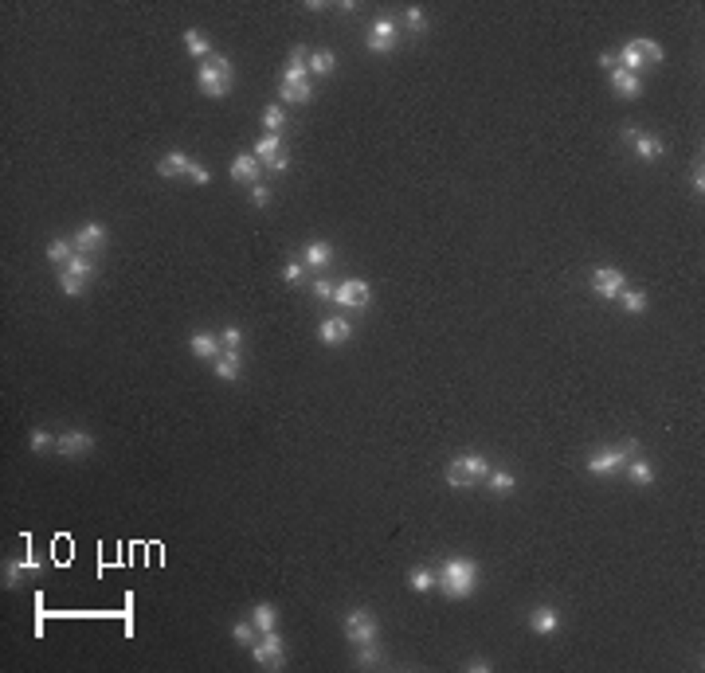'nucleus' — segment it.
Masks as SVG:
<instances>
[{"instance_id": "1", "label": "nucleus", "mask_w": 705, "mask_h": 673, "mask_svg": "<svg viewBox=\"0 0 705 673\" xmlns=\"http://www.w3.org/2000/svg\"><path fill=\"white\" fill-rule=\"evenodd\" d=\"M475 583H478V564L475 560H466V556L447 560L443 572H439V587L447 591L450 599H466V595L475 591Z\"/></svg>"}, {"instance_id": "2", "label": "nucleus", "mask_w": 705, "mask_h": 673, "mask_svg": "<svg viewBox=\"0 0 705 673\" xmlns=\"http://www.w3.org/2000/svg\"><path fill=\"white\" fill-rule=\"evenodd\" d=\"M231 79H235V71H231V63L224 55H208L200 63V90L208 98H224L231 90Z\"/></svg>"}, {"instance_id": "3", "label": "nucleus", "mask_w": 705, "mask_h": 673, "mask_svg": "<svg viewBox=\"0 0 705 673\" xmlns=\"http://www.w3.org/2000/svg\"><path fill=\"white\" fill-rule=\"evenodd\" d=\"M490 474V462L482 454H459L447 466V481L455 490H466V485H478V481Z\"/></svg>"}, {"instance_id": "4", "label": "nucleus", "mask_w": 705, "mask_h": 673, "mask_svg": "<svg viewBox=\"0 0 705 673\" xmlns=\"http://www.w3.org/2000/svg\"><path fill=\"white\" fill-rule=\"evenodd\" d=\"M95 278V254H79L75 251V259L67 266H59V286H63V294H83L86 290V282Z\"/></svg>"}, {"instance_id": "5", "label": "nucleus", "mask_w": 705, "mask_h": 673, "mask_svg": "<svg viewBox=\"0 0 705 673\" xmlns=\"http://www.w3.org/2000/svg\"><path fill=\"white\" fill-rule=\"evenodd\" d=\"M345 638H349L352 646L377 642V619H373V611H349L345 614Z\"/></svg>"}, {"instance_id": "6", "label": "nucleus", "mask_w": 705, "mask_h": 673, "mask_svg": "<svg viewBox=\"0 0 705 673\" xmlns=\"http://www.w3.org/2000/svg\"><path fill=\"white\" fill-rule=\"evenodd\" d=\"M368 298H373V290H368V282H361V278H349V282L333 286V301L345 305V310H365Z\"/></svg>"}, {"instance_id": "7", "label": "nucleus", "mask_w": 705, "mask_h": 673, "mask_svg": "<svg viewBox=\"0 0 705 673\" xmlns=\"http://www.w3.org/2000/svg\"><path fill=\"white\" fill-rule=\"evenodd\" d=\"M251 654H255L259 665L279 670V665H282V638H279V630H263V642H255V646H251Z\"/></svg>"}, {"instance_id": "8", "label": "nucleus", "mask_w": 705, "mask_h": 673, "mask_svg": "<svg viewBox=\"0 0 705 673\" xmlns=\"http://www.w3.org/2000/svg\"><path fill=\"white\" fill-rule=\"evenodd\" d=\"M623 270H615V266H599V270H592V290H596L599 298H619L623 294Z\"/></svg>"}, {"instance_id": "9", "label": "nucleus", "mask_w": 705, "mask_h": 673, "mask_svg": "<svg viewBox=\"0 0 705 673\" xmlns=\"http://www.w3.org/2000/svg\"><path fill=\"white\" fill-rule=\"evenodd\" d=\"M55 450H59L63 458H83V454L95 450V439H90L86 431H67V434L55 439Z\"/></svg>"}, {"instance_id": "10", "label": "nucleus", "mask_w": 705, "mask_h": 673, "mask_svg": "<svg viewBox=\"0 0 705 673\" xmlns=\"http://www.w3.org/2000/svg\"><path fill=\"white\" fill-rule=\"evenodd\" d=\"M255 157L270 168V172H282V168H286V153H282L279 133H267V137H263V141L255 145Z\"/></svg>"}, {"instance_id": "11", "label": "nucleus", "mask_w": 705, "mask_h": 673, "mask_svg": "<svg viewBox=\"0 0 705 673\" xmlns=\"http://www.w3.org/2000/svg\"><path fill=\"white\" fill-rule=\"evenodd\" d=\"M635 446H619V450H596V454L588 458V470L592 474H615V470L627 462V454H631Z\"/></svg>"}, {"instance_id": "12", "label": "nucleus", "mask_w": 705, "mask_h": 673, "mask_svg": "<svg viewBox=\"0 0 705 673\" xmlns=\"http://www.w3.org/2000/svg\"><path fill=\"white\" fill-rule=\"evenodd\" d=\"M102 243H106V228H102V223H86V228L75 235V251L79 254H98L102 251Z\"/></svg>"}, {"instance_id": "13", "label": "nucleus", "mask_w": 705, "mask_h": 673, "mask_svg": "<svg viewBox=\"0 0 705 673\" xmlns=\"http://www.w3.org/2000/svg\"><path fill=\"white\" fill-rule=\"evenodd\" d=\"M368 48H373V51H384V55L396 48V24H392L388 16L373 24V32H368Z\"/></svg>"}, {"instance_id": "14", "label": "nucleus", "mask_w": 705, "mask_h": 673, "mask_svg": "<svg viewBox=\"0 0 705 673\" xmlns=\"http://www.w3.org/2000/svg\"><path fill=\"white\" fill-rule=\"evenodd\" d=\"M317 336H321L326 345H345V341L352 336V325L345 321V317H326L321 329H317Z\"/></svg>"}, {"instance_id": "15", "label": "nucleus", "mask_w": 705, "mask_h": 673, "mask_svg": "<svg viewBox=\"0 0 705 673\" xmlns=\"http://www.w3.org/2000/svg\"><path fill=\"white\" fill-rule=\"evenodd\" d=\"M611 86H615V94H619V98H639V94H643L639 74L623 71V67H615V71H611Z\"/></svg>"}, {"instance_id": "16", "label": "nucleus", "mask_w": 705, "mask_h": 673, "mask_svg": "<svg viewBox=\"0 0 705 673\" xmlns=\"http://www.w3.org/2000/svg\"><path fill=\"white\" fill-rule=\"evenodd\" d=\"M231 181H239V184L259 181V157H255V153L235 157V165H231Z\"/></svg>"}, {"instance_id": "17", "label": "nucleus", "mask_w": 705, "mask_h": 673, "mask_svg": "<svg viewBox=\"0 0 705 673\" xmlns=\"http://www.w3.org/2000/svg\"><path fill=\"white\" fill-rule=\"evenodd\" d=\"M302 263L310 266V270H326V266L333 263V247H329V243H306Z\"/></svg>"}, {"instance_id": "18", "label": "nucleus", "mask_w": 705, "mask_h": 673, "mask_svg": "<svg viewBox=\"0 0 705 673\" xmlns=\"http://www.w3.org/2000/svg\"><path fill=\"white\" fill-rule=\"evenodd\" d=\"M557 611H553V607H537L533 614H529V630H533V634H553V630H557Z\"/></svg>"}, {"instance_id": "19", "label": "nucleus", "mask_w": 705, "mask_h": 673, "mask_svg": "<svg viewBox=\"0 0 705 673\" xmlns=\"http://www.w3.org/2000/svg\"><path fill=\"white\" fill-rule=\"evenodd\" d=\"M188 168H192V161H188L184 153H169L157 165V172H161V177H188Z\"/></svg>"}, {"instance_id": "20", "label": "nucleus", "mask_w": 705, "mask_h": 673, "mask_svg": "<svg viewBox=\"0 0 705 673\" xmlns=\"http://www.w3.org/2000/svg\"><path fill=\"white\" fill-rule=\"evenodd\" d=\"M219 349H224V345H219V336H212V333H196L192 336V352H196V356H204V361H216Z\"/></svg>"}, {"instance_id": "21", "label": "nucleus", "mask_w": 705, "mask_h": 673, "mask_svg": "<svg viewBox=\"0 0 705 673\" xmlns=\"http://www.w3.org/2000/svg\"><path fill=\"white\" fill-rule=\"evenodd\" d=\"M306 67H310V63H306V51L298 48L290 55V67L282 71V83H306Z\"/></svg>"}, {"instance_id": "22", "label": "nucleus", "mask_w": 705, "mask_h": 673, "mask_svg": "<svg viewBox=\"0 0 705 673\" xmlns=\"http://www.w3.org/2000/svg\"><path fill=\"white\" fill-rule=\"evenodd\" d=\"M216 376H219V380H228V384H231V380H239V356H235V349H228L216 361Z\"/></svg>"}, {"instance_id": "23", "label": "nucleus", "mask_w": 705, "mask_h": 673, "mask_svg": "<svg viewBox=\"0 0 705 673\" xmlns=\"http://www.w3.org/2000/svg\"><path fill=\"white\" fill-rule=\"evenodd\" d=\"M635 153L643 157V161H655V157L662 153V141L651 137V133H635Z\"/></svg>"}, {"instance_id": "24", "label": "nucleus", "mask_w": 705, "mask_h": 673, "mask_svg": "<svg viewBox=\"0 0 705 673\" xmlns=\"http://www.w3.org/2000/svg\"><path fill=\"white\" fill-rule=\"evenodd\" d=\"M251 623H255L259 630H275V626H279V611H275L270 603H259L255 611H251Z\"/></svg>"}, {"instance_id": "25", "label": "nucleus", "mask_w": 705, "mask_h": 673, "mask_svg": "<svg viewBox=\"0 0 705 673\" xmlns=\"http://www.w3.org/2000/svg\"><path fill=\"white\" fill-rule=\"evenodd\" d=\"M282 102H310V94H314V90H310V79H306V83H282Z\"/></svg>"}, {"instance_id": "26", "label": "nucleus", "mask_w": 705, "mask_h": 673, "mask_svg": "<svg viewBox=\"0 0 705 673\" xmlns=\"http://www.w3.org/2000/svg\"><path fill=\"white\" fill-rule=\"evenodd\" d=\"M48 259H51V263H59V266H67L75 259V247L67 239H51L48 243Z\"/></svg>"}, {"instance_id": "27", "label": "nucleus", "mask_w": 705, "mask_h": 673, "mask_svg": "<svg viewBox=\"0 0 705 673\" xmlns=\"http://www.w3.org/2000/svg\"><path fill=\"white\" fill-rule=\"evenodd\" d=\"M486 478H490V490L498 493V497L513 493V485H517V481H513V474H506V470H490Z\"/></svg>"}, {"instance_id": "28", "label": "nucleus", "mask_w": 705, "mask_h": 673, "mask_svg": "<svg viewBox=\"0 0 705 673\" xmlns=\"http://www.w3.org/2000/svg\"><path fill=\"white\" fill-rule=\"evenodd\" d=\"M306 63H310V71H314V74H329L333 67H337V59H333V51H314V55H310Z\"/></svg>"}, {"instance_id": "29", "label": "nucleus", "mask_w": 705, "mask_h": 673, "mask_svg": "<svg viewBox=\"0 0 705 673\" xmlns=\"http://www.w3.org/2000/svg\"><path fill=\"white\" fill-rule=\"evenodd\" d=\"M619 298H623V310H627V313H643L646 310V294H643V290H623Z\"/></svg>"}, {"instance_id": "30", "label": "nucleus", "mask_w": 705, "mask_h": 673, "mask_svg": "<svg viewBox=\"0 0 705 673\" xmlns=\"http://www.w3.org/2000/svg\"><path fill=\"white\" fill-rule=\"evenodd\" d=\"M631 43H635V51L643 55V63H658V59H662V48H658L655 39H631Z\"/></svg>"}, {"instance_id": "31", "label": "nucleus", "mask_w": 705, "mask_h": 673, "mask_svg": "<svg viewBox=\"0 0 705 673\" xmlns=\"http://www.w3.org/2000/svg\"><path fill=\"white\" fill-rule=\"evenodd\" d=\"M408 583H412L415 591H431V587H435V572H427V567H415L412 576H408Z\"/></svg>"}, {"instance_id": "32", "label": "nucleus", "mask_w": 705, "mask_h": 673, "mask_svg": "<svg viewBox=\"0 0 705 673\" xmlns=\"http://www.w3.org/2000/svg\"><path fill=\"white\" fill-rule=\"evenodd\" d=\"M184 48L192 51V55H204V59L212 55V48H208V39L200 36V32H184Z\"/></svg>"}, {"instance_id": "33", "label": "nucleus", "mask_w": 705, "mask_h": 673, "mask_svg": "<svg viewBox=\"0 0 705 673\" xmlns=\"http://www.w3.org/2000/svg\"><path fill=\"white\" fill-rule=\"evenodd\" d=\"M263 125H267L270 133H279L282 125H286V114H282V106H267V110H263Z\"/></svg>"}, {"instance_id": "34", "label": "nucleus", "mask_w": 705, "mask_h": 673, "mask_svg": "<svg viewBox=\"0 0 705 673\" xmlns=\"http://www.w3.org/2000/svg\"><path fill=\"white\" fill-rule=\"evenodd\" d=\"M255 630H259V626L251 623V619H247V623H239V626H235V642H239V646H255V642H259Z\"/></svg>"}, {"instance_id": "35", "label": "nucleus", "mask_w": 705, "mask_h": 673, "mask_svg": "<svg viewBox=\"0 0 705 673\" xmlns=\"http://www.w3.org/2000/svg\"><path fill=\"white\" fill-rule=\"evenodd\" d=\"M627 474H631V481H639V485H651V481H655V470L646 466V462H631Z\"/></svg>"}, {"instance_id": "36", "label": "nucleus", "mask_w": 705, "mask_h": 673, "mask_svg": "<svg viewBox=\"0 0 705 673\" xmlns=\"http://www.w3.org/2000/svg\"><path fill=\"white\" fill-rule=\"evenodd\" d=\"M357 661H361L365 670L380 665V646H377V642H365V646H361V654H357Z\"/></svg>"}, {"instance_id": "37", "label": "nucleus", "mask_w": 705, "mask_h": 673, "mask_svg": "<svg viewBox=\"0 0 705 673\" xmlns=\"http://www.w3.org/2000/svg\"><path fill=\"white\" fill-rule=\"evenodd\" d=\"M28 446H32V450H51V446H55V439H51L48 431H32V439H28Z\"/></svg>"}, {"instance_id": "38", "label": "nucleus", "mask_w": 705, "mask_h": 673, "mask_svg": "<svg viewBox=\"0 0 705 673\" xmlns=\"http://www.w3.org/2000/svg\"><path fill=\"white\" fill-rule=\"evenodd\" d=\"M282 278H286L290 286H302V278H306V263H290L286 270H282Z\"/></svg>"}, {"instance_id": "39", "label": "nucleus", "mask_w": 705, "mask_h": 673, "mask_svg": "<svg viewBox=\"0 0 705 673\" xmlns=\"http://www.w3.org/2000/svg\"><path fill=\"white\" fill-rule=\"evenodd\" d=\"M310 290H314V298H321V301H333V286H329L326 278H314V282H310Z\"/></svg>"}, {"instance_id": "40", "label": "nucleus", "mask_w": 705, "mask_h": 673, "mask_svg": "<svg viewBox=\"0 0 705 673\" xmlns=\"http://www.w3.org/2000/svg\"><path fill=\"white\" fill-rule=\"evenodd\" d=\"M239 341H244L239 329H224V333H219V345H224V349H239Z\"/></svg>"}, {"instance_id": "41", "label": "nucleus", "mask_w": 705, "mask_h": 673, "mask_svg": "<svg viewBox=\"0 0 705 673\" xmlns=\"http://www.w3.org/2000/svg\"><path fill=\"white\" fill-rule=\"evenodd\" d=\"M188 181H196V184H208V181H212V177H208V168H204V165H192V168H188Z\"/></svg>"}, {"instance_id": "42", "label": "nucleus", "mask_w": 705, "mask_h": 673, "mask_svg": "<svg viewBox=\"0 0 705 673\" xmlns=\"http://www.w3.org/2000/svg\"><path fill=\"white\" fill-rule=\"evenodd\" d=\"M408 24H412V32H424V12H419V8H408Z\"/></svg>"}, {"instance_id": "43", "label": "nucleus", "mask_w": 705, "mask_h": 673, "mask_svg": "<svg viewBox=\"0 0 705 673\" xmlns=\"http://www.w3.org/2000/svg\"><path fill=\"white\" fill-rule=\"evenodd\" d=\"M251 204H255V208L270 204V192H267V188H263V184H259V188H251Z\"/></svg>"}, {"instance_id": "44", "label": "nucleus", "mask_w": 705, "mask_h": 673, "mask_svg": "<svg viewBox=\"0 0 705 673\" xmlns=\"http://www.w3.org/2000/svg\"><path fill=\"white\" fill-rule=\"evenodd\" d=\"M693 192H697V196L705 192V177H702V165L693 168Z\"/></svg>"}, {"instance_id": "45", "label": "nucleus", "mask_w": 705, "mask_h": 673, "mask_svg": "<svg viewBox=\"0 0 705 673\" xmlns=\"http://www.w3.org/2000/svg\"><path fill=\"white\" fill-rule=\"evenodd\" d=\"M599 67H611V71H615L619 63H615V55H611V51H604V55H599Z\"/></svg>"}]
</instances>
